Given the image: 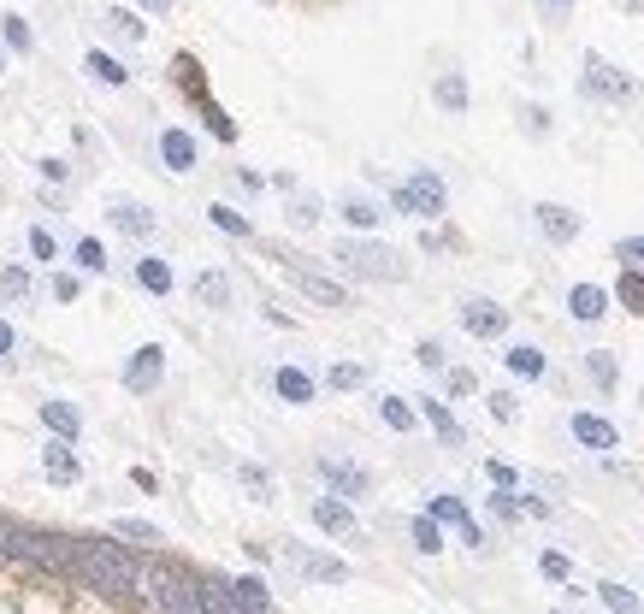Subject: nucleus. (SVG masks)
<instances>
[{"label":"nucleus","instance_id":"nucleus-1","mask_svg":"<svg viewBox=\"0 0 644 614\" xmlns=\"http://www.w3.org/2000/svg\"><path fill=\"white\" fill-rule=\"evenodd\" d=\"M77 555H83V591H107V597H136L142 591V561L113 544V538H77Z\"/></svg>","mask_w":644,"mask_h":614},{"label":"nucleus","instance_id":"nucleus-2","mask_svg":"<svg viewBox=\"0 0 644 614\" xmlns=\"http://www.w3.org/2000/svg\"><path fill=\"white\" fill-rule=\"evenodd\" d=\"M136 597L154 614H201V573H184L172 561H148Z\"/></svg>","mask_w":644,"mask_h":614},{"label":"nucleus","instance_id":"nucleus-3","mask_svg":"<svg viewBox=\"0 0 644 614\" xmlns=\"http://www.w3.org/2000/svg\"><path fill=\"white\" fill-rule=\"evenodd\" d=\"M24 561L83 585V555H77V538H65V532H24Z\"/></svg>","mask_w":644,"mask_h":614},{"label":"nucleus","instance_id":"nucleus-4","mask_svg":"<svg viewBox=\"0 0 644 614\" xmlns=\"http://www.w3.org/2000/svg\"><path fill=\"white\" fill-rule=\"evenodd\" d=\"M331 260H337L343 272H355V278H379V284H385V278H402V272H408V266L396 260V248H385V243H355V237H343Z\"/></svg>","mask_w":644,"mask_h":614},{"label":"nucleus","instance_id":"nucleus-5","mask_svg":"<svg viewBox=\"0 0 644 614\" xmlns=\"http://www.w3.org/2000/svg\"><path fill=\"white\" fill-rule=\"evenodd\" d=\"M390 207H396V213H408V219H438V213H444V178H438L432 166H420L408 184H396Z\"/></svg>","mask_w":644,"mask_h":614},{"label":"nucleus","instance_id":"nucleus-6","mask_svg":"<svg viewBox=\"0 0 644 614\" xmlns=\"http://www.w3.org/2000/svg\"><path fill=\"white\" fill-rule=\"evenodd\" d=\"M284 567H290V573H302V579H320V585H343V579H349V561L320 555V550H302V544H290V550H284Z\"/></svg>","mask_w":644,"mask_h":614},{"label":"nucleus","instance_id":"nucleus-7","mask_svg":"<svg viewBox=\"0 0 644 614\" xmlns=\"http://www.w3.org/2000/svg\"><path fill=\"white\" fill-rule=\"evenodd\" d=\"M160 378H166V349L160 343H142L125 367V390L130 396H148V390H160Z\"/></svg>","mask_w":644,"mask_h":614},{"label":"nucleus","instance_id":"nucleus-8","mask_svg":"<svg viewBox=\"0 0 644 614\" xmlns=\"http://www.w3.org/2000/svg\"><path fill=\"white\" fill-rule=\"evenodd\" d=\"M580 89H585V95H597V101H633V89H639V83H633V77H621L615 65H603L597 54H591V60H585Z\"/></svg>","mask_w":644,"mask_h":614},{"label":"nucleus","instance_id":"nucleus-9","mask_svg":"<svg viewBox=\"0 0 644 614\" xmlns=\"http://www.w3.org/2000/svg\"><path fill=\"white\" fill-rule=\"evenodd\" d=\"M320 479L337 496H367V491H373V473H367V467H355V461H343V455H320Z\"/></svg>","mask_w":644,"mask_h":614},{"label":"nucleus","instance_id":"nucleus-10","mask_svg":"<svg viewBox=\"0 0 644 614\" xmlns=\"http://www.w3.org/2000/svg\"><path fill=\"white\" fill-rule=\"evenodd\" d=\"M461 331L479 337V343H485V337H503V331H509V313L497 302H479V296H473V302H461Z\"/></svg>","mask_w":644,"mask_h":614},{"label":"nucleus","instance_id":"nucleus-11","mask_svg":"<svg viewBox=\"0 0 644 614\" xmlns=\"http://www.w3.org/2000/svg\"><path fill=\"white\" fill-rule=\"evenodd\" d=\"M426 514H432L438 526H455L467 550H485V532H479V526L467 520V508H461V496H432V508H426Z\"/></svg>","mask_w":644,"mask_h":614},{"label":"nucleus","instance_id":"nucleus-12","mask_svg":"<svg viewBox=\"0 0 644 614\" xmlns=\"http://www.w3.org/2000/svg\"><path fill=\"white\" fill-rule=\"evenodd\" d=\"M314 526H320V532H331V538H355V532H361V526H355V508H349L337 491L314 496Z\"/></svg>","mask_w":644,"mask_h":614},{"label":"nucleus","instance_id":"nucleus-13","mask_svg":"<svg viewBox=\"0 0 644 614\" xmlns=\"http://www.w3.org/2000/svg\"><path fill=\"white\" fill-rule=\"evenodd\" d=\"M532 219H538V231H544L550 243H574V237H580V213H568L562 201H538Z\"/></svg>","mask_w":644,"mask_h":614},{"label":"nucleus","instance_id":"nucleus-14","mask_svg":"<svg viewBox=\"0 0 644 614\" xmlns=\"http://www.w3.org/2000/svg\"><path fill=\"white\" fill-rule=\"evenodd\" d=\"M290 278H296V290H302V296H314L320 307H349V290H343L337 278H325V272H308V266H290Z\"/></svg>","mask_w":644,"mask_h":614},{"label":"nucleus","instance_id":"nucleus-15","mask_svg":"<svg viewBox=\"0 0 644 614\" xmlns=\"http://www.w3.org/2000/svg\"><path fill=\"white\" fill-rule=\"evenodd\" d=\"M568 431H574V443H585V449H621V431L609 426L603 414H574Z\"/></svg>","mask_w":644,"mask_h":614},{"label":"nucleus","instance_id":"nucleus-16","mask_svg":"<svg viewBox=\"0 0 644 614\" xmlns=\"http://www.w3.org/2000/svg\"><path fill=\"white\" fill-rule=\"evenodd\" d=\"M42 473H48L54 485H77V479H83V467H77V455H71V437H54V443L42 449Z\"/></svg>","mask_w":644,"mask_h":614},{"label":"nucleus","instance_id":"nucleus-17","mask_svg":"<svg viewBox=\"0 0 644 614\" xmlns=\"http://www.w3.org/2000/svg\"><path fill=\"white\" fill-rule=\"evenodd\" d=\"M160 160H166V172H195V136L190 130H160Z\"/></svg>","mask_w":644,"mask_h":614},{"label":"nucleus","instance_id":"nucleus-18","mask_svg":"<svg viewBox=\"0 0 644 614\" xmlns=\"http://www.w3.org/2000/svg\"><path fill=\"white\" fill-rule=\"evenodd\" d=\"M568 313H574L580 325H597V319L609 313V290H597V284H574V290H568Z\"/></svg>","mask_w":644,"mask_h":614},{"label":"nucleus","instance_id":"nucleus-19","mask_svg":"<svg viewBox=\"0 0 644 614\" xmlns=\"http://www.w3.org/2000/svg\"><path fill=\"white\" fill-rule=\"evenodd\" d=\"M272 390H278L290 408H308V402H314V378H308L302 367H278L272 372Z\"/></svg>","mask_w":644,"mask_h":614},{"label":"nucleus","instance_id":"nucleus-20","mask_svg":"<svg viewBox=\"0 0 644 614\" xmlns=\"http://www.w3.org/2000/svg\"><path fill=\"white\" fill-rule=\"evenodd\" d=\"M201 614H243L237 609V597H231V579L201 573Z\"/></svg>","mask_w":644,"mask_h":614},{"label":"nucleus","instance_id":"nucleus-21","mask_svg":"<svg viewBox=\"0 0 644 614\" xmlns=\"http://www.w3.org/2000/svg\"><path fill=\"white\" fill-rule=\"evenodd\" d=\"M420 420L438 431V437H444L450 449H461V443H467V437H461V426H455V414L444 408V402H438V396H426V402H420Z\"/></svg>","mask_w":644,"mask_h":614},{"label":"nucleus","instance_id":"nucleus-22","mask_svg":"<svg viewBox=\"0 0 644 614\" xmlns=\"http://www.w3.org/2000/svg\"><path fill=\"white\" fill-rule=\"evenodd\" d=\"M42 426L54 431V437H77V431H83V414H77L71 402H60V396H48V402H42Z\"/></svg>","mask_w":644,"mask_h":614},{"label":"nucleus","instance_id":"nucleus-23","mask_svg":"<svg viewBox=\"0 0 644 614\" xmlns=\"http://www.w3.org/2000/svg\"><path fill=\"white\" fill-rule=\"evenodd\" d=\"M113 225H119L125 237H154V213H148L142 201H113Z\"/></svg>","mask_w":644,"mask_h":614},{"label":"nucleus","instance_id":"nucleus-24","mask_svg":"<svg viewBox=\"0 0 644 614\" xmlns=\"http://www.w3.org/2000/svg\"><path fill=\"white\" fill-rule=\"evenodd\" d=\"M231 597H237V609L243 614H272V597H266V579H231Z\"/></svg>","mask_w":644,"mask_h":614},{"label":"nucleus","instance_id":"nucleus-25","mask_svg":"<svg viewBox=\"0 0 644 614\" xmlns=\"http://www.w3.org/2000/svg\"><path fill=\"white\" fill-rule=\"evenodd\" d=\"M113 538H125V544H148V550H154V544H166V538H160V526H154V520H136V514H119V520H113Z\"/></svg>","mask_w":644,"mask_h":614},{"label":"nucleus","instance_id":"nucleus-26","mask_svg":"<svg viewBox=\"0 0 644 614\" xmlns=\"http://www.w3.org/2000/svg\"><path fill=\"white\" fill-rule=\"evenodd\" d=\"M83 71H89L95 83H107V89H125V83H130V71H125L119 60H113V54H101V48H95V54L83 60Z\"/></svg>","mask_w":644,"mask_h":614},{"label":"nucleus","instance_id":"nucleus-27","mask_svg":"<svg viewBox=\"0 0 644 614\" xmlns=\"http://www.w3.org/2000/svg\"><path fill=\"white\" fill-rule=\"evenodd\" d=\"M503 361H509V372H515V378H544V367H550V361H544V349H532V343H515Z\"/></svg>","mask_w":644,"mask_h":614},{"label":"nucleus","instance_id":"nucleus-28","mask_svg":"<svg viewBox=\"0 0 644 614\" xmlns=\"http://www.w3.org/2000/svg\"><path fill=\"white\" fill-rule=\"evenodd\" d=\"M136 284H142L148 296H166V290H172V266L148 254V260H136Z\"/></svg>","mask_w":644,"mask_h":614},{"label":"nucleus","instance_id":"nucleus-29","mask_svg":"<svg viewBox=\"0 0 644 614\" xmlns=\"http://www.w3.org/2000/svg\"><path fill=\"white\" fill-rule=\"evenodd\" d=\"M343 219H349L355 231H373L385 213H379V201H367V195H343Z\"/></svg>","mask_w":644,"mask_h":614},{"label":"nucleus","instance_id":"nucleus-30","mask_svg":"<svg viewBox=\"0 0 644 614\" xmlns=\"http://www.w3.org/2000/svg\"><path fill=\"white\" fill-rule=\"evenodd\" d=\"M597 597H603V609H609V614H644V603L627 591V585H615V579H603V585H597Z\"/></svg>","mask_w":644,"mask_h":614},{"label":"nucleus","instance_id":"nucleus-31","mask_svg":"<svg viewBox=\"0 0 644 614\" xmlns=\"http://www.w3.org/2000/svg\"><path fill=\"white\" fill-rule=\"evenodd\" d=\"M195 296L207 307H231V278H225V272H201V278H195Z\"/></svg>","mask_w":644,"mask_h":614},{"label":"nucleus","instance_id":"nucleus-32","mask_svg":"<svg viewBox=\"0 0 644 614\" xmlns=\"http://www.w3.org/2000/svg\"><path fill=\"white\" fill-rule=\"evenodd\" d=\"M432 95H438V107H450V113H467V83H461V71H444Z\"/></svg>","mask_w":644,"mask_h":614},{"label":"nucleus","instance_id":"nucleus-33","mask_svg":"<svg viewBox=\"0 0 644 614\" xmlns=\"http://www.w3.org/2000/svg\"><path fill=\"white\" fill-rule=\"evenodd\" d=\"M408 532H414V550H420V555H438V550H444V526H438L432 514H420Z\"/></svg>","mask_w":644,"mask_h":614},{"label":"nucleus","instance_id":"nucleus-34","mask_svg":"<svg viewBox=\"0 0 644 614\" xmlns=\"http://www.w3.org/2000/svg\"><path fill=\"white\" fill-rule=\"evenodd\" d=\"M101 24H107V36H119V42H142V36H148V30L136 24V12H125V6H113Z\"/></svg>","mask_w":644,"mask_h":614},{"label":"nucleus","instance_id":"nucleus-35","mask_svg":"<svg viewBox=\"0 0 644 614\" xmlns=\"http://www.w3.org/2000/svg\"><path fill=\"white\" fill-rule=\"evenodd\" d=\"M0 42H6V48H18V54H30V48H36V36H30V24H24L18 12H6V18H0Z\"/></svg>","mask_w":644,"mask_h":614},{"label":"nucleus","instance_id":"nucleus-36","mask_svg":"<svg viewBox=\"0 0 644 614\" xmlns=\"http://www.w3.org/2000/svg\"><path fill=\"white\" fill-rule=\"evenodd\" d=\"M207 219H213V225H219L225 237H249V231H255V225H249V219H243L237 207H225V201H213V207H207Z\"/></svg>","mask_w":644,"mask_h":614},{"label":"nucleus","instance_id":"nucleus-37","mask_svg":"<svg viewBox=\"0 0 644 614\" xmlns=\"http://www.w3.org/2000/svg\"><path fill=\"white\" fill-rule=\"evenodd\" d=\"M585 372L597 378V390H615V378H621V367H615L609 349H591V355H585Z\"/></svg>","mask_w":644,"mask_h":614},{"label":"nucleus","instance_id":"nucleus-38","mask_svg":"<svg viewBox=\"0 0 644 614\" xmlns=\"http://www.w3.org/2000/svg\"><path fill=\"white\" fill-rule=\"evenodd\" d=\"M379 420H385L390 431H414V420H420V414H414L402 396H385V402H379Z\"/></svg>","mask_w":644,"mask_h":614},{"label":"nucleus","instance_id":"nucleus-39","mask_svg":"<svg viewBox=\"0 0 644 614\" xmlns=\"http://www.w3.org/2000/svg\"><path fill=\"white\" fill-rule=\"evenodd\" d=\"M615 296H621V307H633V313H644V272H639V266H627V272H621Z\"/></svg>","mask_w":644,"mask_h":614},{"label":"nucleus","instance_id":"nucleus-40","mask_svg":"<svg viewBox=\"0 0 644 614\" xmlns=\"http://www.w3.org/2000/svg\"><path fill=\"white\" fill-rule=\"evenodd\" d=\"M538 573H544L550 585H568V579H574V561H568L562 550H544L538 555Z\"/></svg>","mask_w":644,"mask_h":614},{"label":"nucleus","instance_id":"nucleus-41","mask_svg":"<svg viewBox=\"0 0 644 614\" xmlns=\"http://www.w3.org/2000/svg\"><path fill=\"white\" fill-rule=\"evenodd\" d=\"M325 384H331V390H361V384H367V367H355V361H337V367L325 372Z\"/></svg>","mask_w":644,"mask_h":614},{"label":"nucleus","instance_id":"nucleus-42","mask_svg":"<svg viewBox=\"0 0 644 614\" xmlns=\"http://www.w3.org/2000/svg\"><path fill=\"white\" fill-rule=\"evenodd\" d=\"M237 479H243V485L255 491V502H272V473H266V467H255V461H243V467H237Z\"/></svg>","mask_w":644,"mask_h":614},{"label":"nucleus","instance_id":"nucleus-43","mask_svg":"<svg viewBox=\"0 0 644 614\" xmlns=\"http://www.w3.org/2000/svg\"><path fill=\"white\" fill-rule=\"evenodd\" d=\"M0 561H24V526H12L0 514Z\"/></svg>","mask_w":644,"mask_h":614},{"label":"nucleus","instance_id":"nucleus-44","mask_svg":"<svg viewBox=\"0 0 644 614\" xmlns=\"http://www.w3.org/2000/svg\"><path fill=\"white\" fill-rule=\"evenodd\" d=\"M24 296H30V272L6 266V272H0V302H24Z\"/></svg>","mask_w":644,"mask_h":614},{"label":"nucleus","instance_id":"nucleus-45","mask_svg":"<svg viewBox=\"0 0 644 614\" xmlns=\"http://www.w3.org/2000/svg\"><path fill=\"white\" fill-rule=\"evenodd\" d=\"M77 266H83V272H107V248L95 243V237H83V243H77Z\"/></svg>","mask_w":644,"mask_h":614},{"label":"nucleus","instance_id":"nucleus-46","mask_svg":"<svg viewBox=\"0 0 644 614\" xmlns=\"http://www.w3.org/2000/svg\"><path fill=\"white\" fill-rule=\"evenodd\" d=\"M30 254H36V260H48V266L60 260V243H54V231H48V225H36V231H30Z\"/></svg>","mask_w":644,"mask_h":614},{"label":"nucleus","instance_id":"nucleus-47","mask_svg":"<svg viewBox=\"0 0 644 614\" xmlns=\"http://www.w3.org/2000/svg\"><path fill=\"white\" fill-rule=\"evenodd\" d=\"M290 225H320V195H296L290 201Z\"/></svg>","mask_w":644,"mask_h":614},{"label":"nucleus","instance_id":"nucleus-48","mask_svg":"<svg viewBox=\"0 0 644 614\" xmlns=\"http://www.w3.org/2000/svg\"><path fill=\"white\" fill-rule=\"evenodd\" d=\"M615 260H621V266H639V272H644V237H621V243H615Z\"/></svg>","mask_w":644,"mask_h":614},{"label":"nucleus","instance_id":"nucleus-49","mask_svg":"<svg viewBox=\"0 0 644 614\" xmlns=\"http://www.w3.org/2000/svg\"><path fill=\"white\" fill-rule=\"evenodd\" d=\"M491 514H497V520H520L526 508L515 502V491H503V485H497V496H491Z\"/></svg>","mask_w":644,"mask_h":614},{"label":"nucleus","instance_id":"nucleus-50","mask_svg":"<svg viewBox=\"0 0 644 614\" xmlns=\"http://www.w3.org/2000/svg\"><path fill=\"white\" fill-rule=\"evenodd\" d=\"M414 361H420L426 372H444V361H450V355H444V343H420V349H414Z\"/></svg>","mask_w":644,"mask_h":614},{"label":"nucleus","instance_id":"nucleus-51","mask_svg":"<svg viewBox=\"0 0 644 614\" xmlns=\"http://www.w3.org/2000/svg\"><path fill=\"white\" fill-rule=\"evenodd\" d=\"M201 113H207V124H213V136H219V142H231V136H237V124L225 119V113H219L213 101H201Z\"/></svg>","mask_w":644,"mask_h":614},{"label":"nucleus","instance_id":"nucleus-52","mask_svg":"<svg viewBox=\"0 0 644 614\" xmlns=\"http://www.w3.org/2000/svg\"><path fill=\"white\" fill-rule=\"evenodd\" d=\"M77 290H83V284H77L71 272H54V296H60V302H77Z\"/></svg>","mask_w":644,"mask_h":614},{"label":"nucleus","instance_id":"nucleus-53","mask_svg":"<svg viewBox=\"0 0 644 614\" xmlns=\"http://www.w3.org/2000/svg\"><path fill=\"white\" fill-rule=\"evenodd\" d=\"M491 414H497V420H515V396H509V390H491Z\"/></svg>","mask_w":644,"mask_h":614},{"label":"nucleus","instance_id":"nucleus-54","mask_svg":"<svg viewBox=\"0 0 644 614\" xmlns=\"http://www.w3.org/2000/svg\"><path fill=\"white\" fill-rule=\"evenodd\" d=\"M485 473H491V485H503V491H515V467H509V461H491Z\"/></svg>","mask_w":644,"mask_h":614},{"label":"nucleus","instance_id":"nucleus-55","mask_svg":"<svg viewBox=\"0 0 644 614\" xmlns=\"http://www.w3.org/2000/svg\"><path fill=\"white\" fill-rule=\"evenodd\" d=\"M526 130L544 136V130H550V113H544V107H526Z\"/></svg>","mask_w":644,"mask_h":614},{"label":"nucleus","instance_id":"nucleus-56","mask_svg":"<svg viewBox=\"0 0 644 614\" xmlns=\"http://www.w3.org/2000/svg\"><path fill=\"white\" fill-rule=\"evenodd\" d=\"M12 349H18V337H12V325L0 319V361H12Z\"/></svg>","mask_w":644,"mask_h":614},{"label":"nucleus","instance_id":"nucleus-57","mask_svg":"<svg viewBox=\"0 0 644 614\" xmlns=\"http://www.w3.org/2000/svg\"><path fill=\"white\" fill-rule=\"evenodd\" d=\"M130 485H136V491H148V496H154V473H148V467H130Z\"/></svg>","mask_w":644,"mask_h":614},{"label":"nucleus","instance_id":"nucleus-58","mask_svg":"<svg viewBox=\"0 0 644 614\" xmlns=\"http://www.w3.org/2000/svg\"><path fill=\"white\" fill-rule=\"evenodd\" d=\"M136 6H148V12H172V0H136Z\"/></svg>","mask_w":644,"mask_h":614},{"label":"nucleus","instance_id":"nucleus-59","mask_svg":"<svg viewBox=\"0 0 644 614\" xmlns=\"http://www.w3.org/2000/svg\"><path fill=\"white\" fill-rule=\"evenodd\" d=\"M544 6H550V12H568V6H574V0H544Z\"/></svg>","mask_w":644,"mask_h":614}]
</instances>
